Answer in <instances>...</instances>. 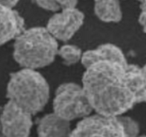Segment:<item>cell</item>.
<instances>
[{"label": "cell", "instance_id": "1", "mask_svg": "<svg viewBox=\"0 0 146 137\" xmlns=\"http://www.w3.org/2000/svg\"><path fill=\"white\" fill-rule=\"evenodd\" d=\"M128 64L98 61L86 68L82 86L96 112L118 116L137 104L128 82Z\"/></svg>", "mask_w": 146, "mask_h": 137}, {"label": "cell", "instance_id": "3", "mask_svg": "<svg viewBox=\"0 0 146 137\" xmlns=\"http://www.w3.org/2000/svg\"><path fill=\"white\" fill-rule=\"evenodd\" d=\"M49 94L48 82L36 69L23 68L10 75L7 97L33 115L43 110Z\"/></svg>", "mask_w": 146, "mask_h": 137}, {"label": "cell", "instance_id": "5", "mask_svg": "<svg viewBox=\"0 0 146 137\" xmlns=\"http://www.w3.org/2000/svg\"><path fill=\"white\" fill-rule=\"evenodd\" d=\"M71 136H125L119 117L97 113L84 117L71 131Z\"/></svg>", "mask_w": 146, "mask_h": 137}, {"label": "cell", "instance_id": "11", "mask_svg": "<svg viewBox=\"0 0 146 137\" xmlns=\"http://www.w3.org/2000/svg\"><path fill=\"white\" fill-rule=\"evenodd\" d=\"M127 78L137 104L146 102V76L143 68L135 64L127 66Z\"/></svg>", "mask_w": 146, "mask_h": 137}, {"label": "cell", "instance_id": "10", "mask_svg": "<svg viewBox=\"0 0 146 137\" xmlns=\"http://www.w3.org/2000/svg\"><path fill=\"white\" fill-rule=\"evenodd\" d=\"M70 121L55 112L48 114L40 118L37 133L40 136H67L71 133Z\"/></svg>", "mask_w": 146, "mask_h": 137}, {"label": "cell", "instance_id": "14", "mask_svg": "<svg viewBox=\"0 0 146 137\" xmlns=\"http://www.w3.org/2000/svg\"><path fill=\"white\" fill-rule=\"evenodd\" d=\"M124 130L125 136H136L140 132V127L138 122L128 116H118Z\"/></svg>", "mask_w": 146, "mask_h": 137}, {"label": "cell", "instance_id": "20", "mask_svg": "<svg viewBox=\"0 0 146 137\" xmlns=\"http://www.w3.org/2000/svg\"><path fill=\"white\" fill-rule=\"evenodd\" d=\"M138 1H140L141 2V1H144V0H138Z\"/></svg>", "mask_w": 146, "mask_h": 137}, {"label": "cell", "instance_id": "13", "mask_svg": "<svg viewBox=\"0 0 146 137\" xmlns=\"http://www.w3.org/2000/svg\"><path fill=\"white\" fill-rule=\"evenodd\" d=\"M83 54L79 47L72 44H66L58 50V55L64 60V64L68 66L78 63L82 59Z\"/></svg>", "mask_w": 146, "mask_h": 137}, {"label": "cell", "instance_id": "15", "mask_svg": "<svg viewBox=\"0 0 146 137\" xmlns=\"http://www.w3.org/2000/svg\"><path fill=\"white\" fill-rule=\"evenodd\" d=\"M35 1L38 7L48 11H57L61 9L56 0H35Z\"/></svg>", "mask_w": 146, "mask_h": 137}, {"label": "cell", "instance_id": "21", "mask_svg": "<svg viewBox=\"0 0 146 137\" xmlns=\"http://www.w3.org/2000/svg\"><path fill=\"white\" fill-rule=\"evenodd\" d=\"M0 131H1V126H0Z\"/></svg>", "mask_w": 146, "mask_h": 137}, {"label": "cell", "instance_id": "19", "mask_svg": "<svg viewBox=\"0 0 146 137\" xmlns=\"http://www.w3.org/2000/svg\"><path fill=\"white\" fill-rule=\"evenodd\" d=\"M143 70H144V72H145V76H146V64H145V65L143 67Z\"/></svg>", "mask_w": 146, "mask_h": 137}, {"label": "cell", "instance_id": "4", "mask_svg": "<svg viewBox=\"0 0 146 137\" xmlns=\"http://www.w3.org/2000/svg\"><path fill=\"white\" fill-rule=\"evenodd\" d=\"M54 112L71 121L84 118L93 111L83 86L76 83H64L56 91L53 101Z\"/></svg>", "mask_w": 146, "mask_h": 137}, {"label": "cell", "instance_id": "2", "mask_svg": "<svg viewBox=\"0 0 146 137\" xmlns=\"http://www.w3.org/2000/svg\"><path fill=\"white\" fill-rule=\"evenodd\" d=\"M58 50L57 39L46 27H32L16 37L13 55L23 68L36 69L51 64Z\"/></svg>", "mask_w": 146, "mask_h": 137}, {"label": "cell", "instance_id": "7", "mask_svg": "<svg viewBox=\"0 0 146 137\" xmlns=\"http://www.w3.org/2000/svg\"><path fill=\"white\" fill-rule=\"evenodd\" d=\"M84 14L78 9H64L53 15L46 29L56 39L66 41L72 38L84 21Z\"/></svg>", "mask_w": 146, "mask_h": 137}, {"label": "cell", "instance_id": "6", "mask_svg": "<svg viewBox=\"0 0 146 137\" xmlns=\"http://www.w3.org/2000/svg\"><path fill=\"white\" fill-rule=\"evenodd\" d=\"M33 114L9 100L0 116L2 134L6 136H27L33 125Z\"/></svg>", "mask_w": 146, "mask_h": 137}, {"label": "cell", "instance_id": "17", "mask_svg": "<svg viewBox=\"0 0 146 137\" xmlns=\"http://www.w3.org/2000/svg\"><path fill=\"white\" fill-rule=\"evenodd\" d=\"M56 1L62 9L75 8L78 4V0H56Z\"/></svg>", "mask_w": 146, "mask_h": 137}, {"label": "cell", "instance_id": "16", "mask_svg": "<svg viewBox=\"0 0 146 137\" xmlns=\"http://www.w3.org/2000/svg\"><path fill=\"white\" fill-rule=\"evenodd\" d=\"M139 22L142 26L143 31L146 33V0L141 1V14L139 16Z\"/></svg>", "mask_w": 146, "mask_h": 137}, {"label": "cell", "instance_id": "8", "mask_svg": "<svg viewBox=\"0 0 146 137\" xmlns=\"http://www.w3.org/2000/svg\"><path fill=\"white\" fill-rule=\"evenodd\" d=\"M24 27V19L17 11L0 4V45L15 39Z\"/></svg>", "mask_w": 146, "mask_h": 137}, {"label": "cell", "instance_id": "9", "mask_svg": "<svg viewBox=\"0 0 146 137\" xmlns=\"http://www.w3.org/2000/svg\"><path fill=\"white\" fill-rule=\"evenodd\" d=\"M116 61L127 64L126 58L122 50L112 44H105L83 54L81 62L85 68L98 61Z\"/></svg>", "mask_w": 146, "mask_h": 137}, {"label": "cell", "instance_id": "12", "mask_svg": "<svg viewBox=\"0 0 146 137\" xmlns=\"http://www.w3.org/2000/svg\"><path fill=\"white\" fill-rule=\"evenodd\" d=\"M94 11L98 18L105 22H118L122 19L119 0H94Z\"/></svg>", "mask_w": 146, "mask_h": 137}, {"label": "cell", "instance_id": "18", "mask_svg": "<svg viewBox=\"0 0 146 137\" xmlns=\"http://www.w3.org/2000/svg\"><path fill=\"white\" fill-rule=\"evenodd\" d=\"M19 1V0H0V4L9 8H13L14 6L17 5Z\"/></svg>", "mask_w": 146, "mask_h": 137}]
</instances>
